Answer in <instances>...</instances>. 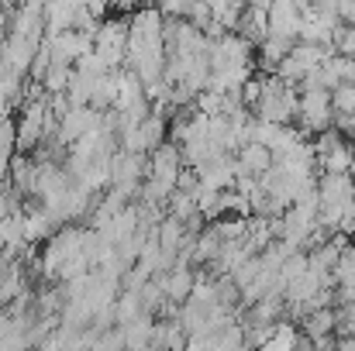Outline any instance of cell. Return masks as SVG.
<instances>
[{
	"label": "cell",
	"mask_w": 355,
	"mask_h": 351,
	"mask_svg": "<svg viewBox=\"0 0 355 351\" xmlns=\"http://www.w3.org/2000/svg\"><path fill=\"white\" fill-rule=\"evenodd\" d=\"M159 282H162V289H166V296L169 300H176V303H187V296L193 293V286H197V276L187 269V265H173V269H166V272H159L155 276Z\"/></svg>",
	"instance_id": "obj_1"
},
{
	"label": "cell",
	"mask_w": 355,
	"mask_h": 351,
	"mask_svg": "<svg viewBox=\"0 0 355 351\" xmlns=\"http://www.w3.org/2000/svg\"><path fill=\"white\" fill-rule=\"evenodd\" d=\"M49 111L62 120V117L73 111V100H69V93H66V90H62V93H49Z\"/></svg>",
	"instance_id": "obj_4"
},
{
	"label": "cell",
	"mask_w": 355,
	"mask_h": 351,
	"mask_svg": "<svg viewBox=\"0 0 355 351\" xmlns=\"http://www.w3.org/2000/svg\"><path fill=\"white\" fill-rule=\"evenodd\" d=\"M111 3H114V0H111Z\"/></svg>",
	"instance_id": "obj_6"
},
{
	"label": "cell",
	"mask_w": 355,
	"mask_h": 351,
	"mask_svg": "<svg viewBox=\"0 0 355 351\" xmlns=\"http://www.w3.org/2000/svg\"><path fill=\"white\" fill-rule=\"evenodd\" d=\"M7 324H10V314H7V307H3V303H0V331H3V327H7Z\"/></svg>",
	"instance_id": "obj_5"
},
{
	"label": "cell",
	"mask_w": 355,
	"mask_h": 351,
	"mask_svg": "<svg viewBox=\"0 0 355 351\" xmlns=\"http://www.w3.org/2000/svg\"><path fill=\"white\" fill-rule=\"evenodd\" d=\"M38 145H45V127H42V120L21 114V120H17V148H21V152H35Z\"/></svg>",
	"instance_id": "obj_2"
},
{
	"label": "cell",
	"mask_w": 355,
	"mask_h": 351,
	"mask_svg": "<svg viewBox=\"0 0 355 351\" xmlns=\"http://www.w3.org/2000/svg\"><path fill=\"white\" fill-rule=\"evenodd\" d=\"M73 73H76V66H69V62H52V69L45 73V90L49 93H62V90H69V83H73Z\"/></svg>",
	"instance_id": "obj_3"
}]
</instances>
